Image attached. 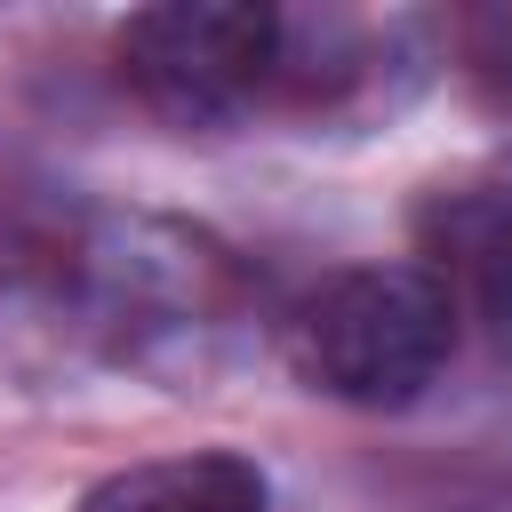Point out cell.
<instances>
[{
  "label": "cell",
  "mask_w": 512,
  "mask_h": 512,
  "mask_svg": "<svg viewBox=\"0 0 512 512\" xmlns=\"http://www.w3.org/2000/svg\"><path fill=\"white\" fill-rule=\"evenodd\" d=\"M248 320L240 256L176 216H88L0 264V352L24 368L200 376Z\"/></svg>",
  "instance_id": "6da1fadb"
},
{
  "label": "cell",
  "mask_w": 512,
  "mask_h": 512,
  "mask_svg": "<svg viewBox=\"0 0 512 512\" xmlns=\"http://www.w3.org/2000/svg\"><path fill=\"white\" fill-rule=\"evenodd\" d=\"M456 312L440 280L400 264H344L288 312V368L344 408H408L456 360Z\"/></svg>",
  "instance_id": "7a4b0ae2"
},
{
  "label": "cell",
  "mask_w": 512,
  "mask_h": 512,
  "mask_svg": "<svg viewBox=\"0 0 512 512\" xmlns=\"http://www.w3.org/2000/svg\"><path fill=\"white\" fill-rule=\"evenodd\" d=\"M120 80L176 128H224L280 96L288 16L264 0H168L120 24Z\"/></svg>",
  "instance_id": "3957f363"
},
{
  "label": "cell",
  "mask_w": 512,
  "mask_h": 512,
  "mask_svg": "<svg viewBox=\"0 0 512 512\" xmlns=\"http://www.w3.org/2000/svg\"><path fill=\"white\" fill-rule=\"evenodd\" d=\"M416 264L440 280L456 328L512 360V176L440 184L416 208Z\"/></svg>",
  "instance_id": "277c9868"
},
{
  "label": "cell",
  "mask_w": 512,
  "mask_h": 512,
  "mask_svg": "<svg viewBox=\"0 0 512 512\" xmlns=\"http://www.w3.org/2000/svg\"><path fill=\"white\" fill-rule=\"evenodd\" d=\"M72 512H272V488L232 448H184L104 472Z\"/></svg>",
  "instance_id": "5b68a950"
}]
</instances>
